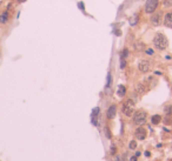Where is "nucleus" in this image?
I'll list each match as a JSON object with an SVG mask.
<instances>
[{
	"label": "nucleus",
	"mask_w": 172,
	"mask_h": 161,
	"mask_svg": "<svg viewBox=\"0 0 172 161\" xmlns=\"http://www.w3.org/2000/svg\"><path fill=\"white\" fill-rule=\"evenodd\" d=\"M152 42L154 48H157L158 51H164L168 46V40L163 33H157L154 35V38H153Z\"/></svg>",
	"instance_id": "nucleus-1"
},
{
	"label": "nucleus",
	"mask_w": 172,
	"mask_h": 161,
	"mask_svg": "<svg viewBox=\"0 0 172 161\" xmlns=\"http://www.w3.org/2000/svg\"><path fill=\"white\" fill-rule=\"evenodd\" d=\"M134 108H136V102L132 99H127L121 105V112L126 116H132V114L134 113Z\"/></svg>",
	"instance_id": "nucleus-2"
},
{
	"label": "nucleus",
	"mask_w": 172,
	"mask_h": 161,
	"mask_svg": "<svg viewBox=\"0 0 172 161\" xmlns=\"http://www.w3.org/2000/svg\"><path fill=\"white\" fill-rule=\"evenodd\" d=\"M146 119H147V115H146V112L145 111H137L132 114V120L133 123L137 125V126H143L145 122H146Z\"/></svg>",
	"instance_id": "nucleus-3"
},
{
	"label": "nucleus",
	"mask_w": 172,
	"mask_h": 161,
	"mask_svg": "<svg viewBox=\"0 0 172 161\" xmlns=\"http://www.w3.org/2000/svg\"><path fill=\"white\" fill-rule=\"evenodd\" d=\"M163 20H164L163 11H154L150 17V24L154 27L163 25Z\"/></svg>",
	"instance_id": "nucleus-4"
},
{
	"label": "nucleus",
	"mask_w": 172,
	"mask_h": 161,
	"mask_svg": "<svg viewBox=\"0 0 172 161\" xmlns=\"http://www.w3.org/2000/svg\"><path fill=\"white\" fill-rule=\"evenodd\" d=\"M158 6H159V0H147L145 3L144 11L147 14H152L154 11H157Z\"/></svg>",
	"instance_id": "nucleus-5"
},
{
	"label": "nucleus",
	"mask_w": 172,
	"mask_h": 161,
	"mask_svg": "<svg viewBox=\"0 0 172 161\" xmlns=\"http://www.w3.org/2000/svg\"><path fill=\"white\" fill-rule=\"evenodd\" d=\"M138 68H139L140 72L147 73L150 71V68H151V64H150L149 60H146V59H141L140 61H139V64H138Z\"/></svg>",
	"instance_id": "nucleus-6"
},
{
	"label": "nucleus",
	"mask_w": 172,
	"mask_h": 161,
	"mask_svg": "<svg viewBox=\"0 0 172 161\" xmlns=\"http://www.w3.org/2000/svg\"><path fill=\"white\" fill-rule=\"evenodd\" d=\"M134 135H136V139L138 140H144L146 136H147V130L145 127H138L136 132H134Z\"/></svg>",
	"instance_id": "nucleus-7"
},
{
	"label": "nucleus",
	"mask_w": 172,
	"mask_h": 161,
	"mask_svg": "<svg viewBox=\"0 0 172 161\" xmlns=\"http://www.w3.org/2000/svg\"><path fill=\"white\" fill-rule=\"evenodd\" d=\"M163 24H164V26L168 27V28H172V12H167L164 16Z\"/></svg>",
	"instance_id": "nucleus-8"
},
{
	"label": "nucleus",
	"mask_w": 172,
	"mask_h": 161,
	"mask_svg": "<svg viewBox=\"0 0 172 161\" xmlns=\"http://www.w3.org/2000/svg\"><path fill=\"white\" fill-rule=\"evenodd\" d=\"M116 113H117V106L116 105H111L110 108L107 109V112H106V115H107L109 119H113L116 116Z\"/></svg>",
	"instance_id": "nucleus-9"
},
{
	"label": "nucleus",
	"mask_w": 172,
	"mask_h": 161,
	"mask_svg": "<svg viewBox=\"0 0 172 161\" xmlns=\"http://www.w3.org/2000/svg\"><path fill=\"white\" fill-rule=\"evenodd\" d=\"M134 91H136V93H137V94L141 95V94H144V93L146 92V86H145L143 82H139V84L136 85V88H134Z\"/></svg>",
	"instance_id": "nucleus-10"
},
{
	"label": "nucleus",
	"mask_w": 172,
	"mask_h": 161,
	"mask_svg": "<svg viewBox=\"0 0 172 161\" xmlns=\"http://www.w3.org/2000/svg\"><path fill=\"white\" fill-rule=\"evenodd\" d=\"M8 20V11H4L0 14V23L1 24H6Z\"/></svg>",
	"instance_id": "nucleus-11"
},
{
	"label": "nucleus",
	"mask_w": 172,
	"mask_h": 161,
	"mask_svg": "<svg viewBox=\"0 0 172 161\" xmlns=\"http://www.w3.org/2000/svg\"><path fill=\"white\" fill-rule=\"evenodd\" d=\"M117 93H118V95L123 98V96H124V95L126 94V87L124 86V85H119V87H118Z\"/></svg>",
	"instance_id": "nucleus-12"
},
{
	"label": "nucleus",
	"mask_w": 172,
	"mask_h": 161,
	"mask_svg": "<svg viewBox=\"0 0 172 161\" xmlns=\"http://www.w3.org/2000/svg\"><path fill=\"white\" fill-rule=\"evenodd\" d=\"M133 47H134V50L136 51H139V52H140V51H145V44L144 42H136V44H134V45H133Z\"/></svg>",
	"instance_id": "nucleus-13"
},
{
	"label": "nucleus",
	"mask_w": 172,
	"mask_h": 161,
	"mask_svg": "<svg viewBox=\"0 0 172 161\" xmlns=\"http://www.w3.org/2000/svg\"><path fill=\"white\" fill-rule=\"evenodd\" d=\"M160 121H161V116L160 115H158V114L153 115L152 118H151V122H152L153 125H158Z\"/></svg>",
	"instance_id": "nucleus-14"
},
{
	"label": "nucleus",
	"mask_w": 172,
	"mask_h": 161,
	"mask_svg": "<svg viewBox=\"0 0 172 161\" xmlns=\"http://www.w3.org/2000/svg\"><path fill=\"white\" fill-rule=\"evenodd\" d=\"M138 19H139V17H138V14H134V16L131 17V19H130V25L131 26H136L138 23Z\"/></svg>",
	"instance_id": "nucleus-15"
},
{
	"label": "nucleus",
	"mask_w": 172,
	"mask_h": 161,
	"mask_svg": "<svg viewBox=\"0 0 172 161\" xmlns=\"http://www.w3.org/2000/svg\"><path fill=\"white\" fill-rule=\"evenodd\" d=\"M164 112L166 115H170V116H171L172 115V105H167V106L164 108Z\"/></svg>",
	"instance_id": "nucleus-16"
},
{
	"label": "nucleus",
	"mask_w": 172,
	"mask_h": 161,
	"mask_svg": "<svg viewBox=\"0 0 172 161\" xmlns=\"http://www.w3.org/2000/svg\"><path fill=\"white\" fill-rule=\"evenodd\" d=\"M163 7L164 8L172 7V0H164V1H163Z\"/></svg>",
	"instance_id": "nucleus-17"
},
{
	"label": "nucleus",
	"mask_w": 172,
	"mask_h": 161,
	"mask_svg": "<svg viewBox=\"0 0 172 161\" xmlns=\"http://www.w3.org/2000/svg\"><path fill=\"white\" fill-rule=\"evenodd\" d=\"M129 147H130V149H136V148H137V141H136V140H132V141H130Z\"/></svg>",
	"instance_id": "nucleus-18"
},
{
	"label": "nucleus",
	"mask_w": 172,
	"mask_h": 161,
	"mask_svg": "<svg viewBox=\"0 0 172 161\" xmlns=\"http://www.w3.org/2000/svg\"><path fill=\"white\" fill-rule=\"evenodd\" d=\"M164 123L165 125H171L172 123V118L170 116V115H166L164 118Z\"/></svg>",
	"instance_id": "nucleus-19"
},
{
	"label": "nucleus",
	"mask_w": 172,
	"mask_h": 161,
	"mask_svg": "<svg viewBox=\"0 0 172 161\" xmlns=\"http://www.w3.org/2000/svg\"><path fill=\"white\" fill-rule=\"evenodd\" d=\"M127 55H129V50H127V48H124V50H123V52H121V54H120L121 59H125V58H127Z\"/></svg>",
	"instance_id": "nucleus-20"
},
{
	"label": "nucleus",
	"mask_w": 172,
	"mask_h": 161,
	"mask_svg": "<svg viewBox=\"0 0 172 161\" xmlns=\"http://www.w3.org/2000/svg\"><path fill=\"white\" fill-rule=\"evenodd\" d=\"M99 114V108H94V111H93V116L94 115H97Z\"/></svg>",
	"instance_id": "nucleus-21"
},
{
	"label": "nucleus",
	"mask_w": 172,
	"mask_h": 161,
	"mask_svg": "<svg viewBox=\"0 0 172 161\" xmlns=\"http://www.w3.org/2000/svg\"><path fill=\"white\" fill-rule=\"evenodd\" d=\"M146 53L149 54V55H152V54H153V51L151 50V48H149V50H146Z\"/></svg>",
	"instance_id": "nucleus-22"
},
{
	"label": "nucleus",
	"mask_w": 172,
	"mask_h": 161,
	"mask_svg": "<svg viewBox=\"0 0 172 161\" xmlns=\"http://www.w3.org/2000/svg\"><path fill=\"white\" fill-rule=\"evenodd\" d=\"M114 161H124V160H121V157L119 156V155H117V156H116V159H114Z\"/></svg>",
	"instance_id": "nucleus-23"
},
{
	"label": "nucleus",
	"mask_w": 172,
	"mask_h": 161,
	"mask_svg": "<svg viewBox=\"0 0 172 161\" xmlns=\"http://www.w3.org/2000/svg\"><path fill=\"white\" fill-rule=\"evenodd\" d=\"M137 160H138V156H136V155L131 157V161H137Z\"/></svg>",
	"instance_id": "nucleus-24"
},
{
	"label": "nucleus",
	"mask_w": 172,
	"mask_h": 161,
	"mask_svg": "<svg viewBox=\"0 0 172 161\" xmlns=\"http://www.w3.org/2000/svg\"><path fill=\"white\" fill-rule=\"evenodd\" d=\"M145 156H147V157L151 156V153H150L149 150H147V152H145Z\"/></svg>",
	"instance_id": "nucleus-25"
},
{
	"label": "nucleus",
	"mask_w": 172,
	"mask_h": 161,
	"mask_svg": "<svg viewBox=\"0 0 172 161\" xmlns=\"http://www.w3.org/2000/svg\"><path fill=\"white\" fill-rule=\"evenodd\" d=\"M111 152H112V154L116 153V147H114V146H112V149H111Z\"/></svg>",
	"instance_id": "nucleus-26"
},
{
	"label": "nucleus",
	"mask_w": 172,
	"mask_h": 161,
	"mask_svg": "<svg viewBox=\"0 0 172 161\" xmlns=\"http://www.w3.org/2000/svg\"><path fill=\"white\" fill-rule=\"evenodd\" d=\"M18 1H19V3H25L26 0H18Z\"/></svg>",
	"instance_id": "nucleus-27"
},
{
	"label": "nucleus",
	"mask_w": 172,
	"mask_h": 161,
	"mask_svg": "<svg viewBox=\"0 0 172 161\" xmlns=\"http://www.w3.org/2000/svg\"><path fill=\"white\" fill-rule=\"evenodd\" d=\"M1 5H3V0H0V7H1Z\"/></svg>",
	"instance_id": "nucleus-28"
}]
</instances>
